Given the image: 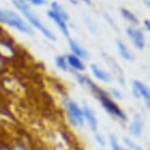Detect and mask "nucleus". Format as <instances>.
Here are the masks:
<instances>
[{
    "mask_svg": "<svg viewBox=\"0 0 150 150\" xmlns=\"http://www.w3.org/2000/svg\"><path fill=\"white\" fill-rule=\"evenodd\" d=\"M69 46L71 51H72V54L75 55L76 57L80 58L81 60H86V59H88L89 57L88 52L76 40L69 39Z\"/></svg>",
    "mask_w": 150,
    "mask_h": 150,
    "instance_id": "9",
    "label": "nucleus"
},
{
    "mask_svg": "<svg viewBox=\"0 0 150 150\" xmlns=\"http://www.w3.org/2000/svg\"><path fill=\"white\" fill-rule=\"evenodd\" d=\"M94 137H95V141L97 142L99 145L101 147L105 146L106 145V140H105V137H103L101 134H99V132H94Z\"/></svg>",
    "mask_w": 150,
    "mask_h": 150,
    "instance_id": "19",
    "label": "nucleus"
},
{
    "mask_svg": "<svg viewBox=\"0 0 150 150\" xmlns=\"http://www.w3.org/2000/svg\"><path fill=\"white\" fill-rule=\"evenodd\" d=\"M0 150H6V149H5V146L0 145Z\"/></svg>",
    "mask_w": 150,
    "mask_h": 150,
    "instance_id": "27",
    "label": "nucleus"
},
{
    "mask_svg": "<svg viewBox=\"0 0 150 150\" xmlns=\"http://www.w3.org/2000/svg\"><path fill=\"white\" fill-rule=\"evenodd\" d=\"M143 121L141 119L140 116H134L132 121L129 124V131L131 132L132 135H134V137H139L143 132Z\"/></svg>",
    "mask_w": 150,
    "mask_h": 150,
    "instance_id": "10",
    "label": "nucleus"
},
{
    "mask_svg": "<svg viewBox=\"0 0 150 150\" xmlns=\"http://www.w3.org/2000/svg\"><path fill=\"white\" fill-rule=\"evenodd\" d=\"M4 32V30L3 29H2V28L1 27H0V33H3Z\"/></svg>",
    "mask_w": 150,
    "mask_h": 150,
    "instance_id": "28",
    "label": "nucleus"
},
{
    "mask_svg": "<svg viewBox=\"0 0 150 150\" xmlns=\"http://www.w3.org/2000/svg\"><path fill=\"white\" fill-rule=\"evenodd\" d=\"M81 108H83V112L84 122H86L89 129H91V132L94 134V132H97V129H98V119L96 117L94 111H93L89 106H86V105L81 107Z\"/></svg>",
    "mask_w": 150,
    "mask_h": 150,
    "instance_id": "8",
    "label": "nucleus"
},
{
    "mask_svg": "<svg viewBox=\"0 0 150 150\" xmlns=\"http://www.w3.org/2000/svg\"><path fill=\"white\" fill-rule=\"evenodd\" d=\"M92 92L94 93L96 97L98 98L101 106H102L112 117H115L124 122H126L128 120V117H127L126 113L121 109V107H119L118 104L116 103L104 90H102L100 87L97 86L96 89L93 90Z\"/></svg>",
    "mask_w": 150,
    "mask_h": 150,
    "instance_id": "2",
    "label": "nucleus"
},
{
    "mask_svg": "<svg viewBox=\"0 0 150 150\" xmlns=\"http://www.w3.org/2000/svg\"><path fill=\"white\" fill-rule=\"evenodd\" d=\"M144 3L146 4V6H147V7H149L150 3H149V1H148V0H144Z\"/></svg>",
    "mask_w": 150,
    "mask_h": 150,
    "instance_id": "26",
    "label": "nucleus"
},
{
    "mask_svg": "<svg viewBox=\"0 0 150 150\" xmlns=\"http://www.w3.org/2000/svg\"><path fill=\"white\" fill-rule=\"evenodd\" d=\"M110 94L113 96V98L118 99V100H123L124 99V94L122 93L121 90L117 88H112L111 91H110Z\"/></svg>",
    "mask_w": 150,
    "mask_h": 150,
    "instance_id": "20",
    "label": "nucleus"
},
{
    "mask_svg": "<svg viewBox=\"0 0 150 150\" xmlns=\"http://www.w3.org/2000/svg\"><path fill=\"white\" fill-rule=\"evenodd\" d=\"M109 142H110V145H111L112 150H123L122 146L120 145V143H119L118 138L116 137L115 134H110Z\"/></svg>",
    "mask_w": 150,
    "mask_h": 150,
    "instance_id": "18",
    "label": "nucleus"
},
{
    "mask_svg": "<svg viewBox=\"0 0 150 150\" xmlns=\"http://www.w3.org/2000/svg\"><path fill=\"white\" fill-rule=\"evenodd\" d=\"M143 25H144V27H145V30L149 32V30H150V25H149V21H148V20H145L144 23H143Z\"/></svg>",
    "mask_w": 150,
    "mask_h": 150,
    "instance_id": "23",
    "label": "nucleus"
},
{
    "mask_svg": "<svg viewBox=\"0 0 150 150\" xmlns=\"http://www.w3.org/2000/svg\"><path fill=\"white\" fill-rule=\"evenodd\" d=\"M55 64H56V67H57L58 69H60L61 71H63V72H67V71L70 70L69 66H68L67 60H66V56H64V55L56 56Z\"/></svg>",
    "mask_w": 150,
    "mask_h": 150,
    "instance_id": "16",
    "label": "nucleus"
},
{
    "mask_svg": "<svg viewBox=\"0 0 150 150\" xmlns=\"http://www.w3.org/2000/svg\"><path fill=\"white\" fill-rule=\"evenodd\" d=\"M117 47H118L120 55L125 59V60L132 61V59H134V56H132V52L129 51V49L128 48V46H127V44L125 43L124 41H122L121 39H118L117 40Z\"/></svg>",
    "mask_w": 150,
    "mask_h": 150,
    "instance_id": "14",
    "label": "nucleus"
},
{
    "mask_svg": "<svg viewBox=\"0 0 150 150\" xmlns=\"http://www.w3.org/2000/svg\"><path fill=\"white\" fill-rule=\"evenodd\" d=\"M0 23L6 24L8 26L15 28L16 30L26 33V35H33V30L30 25L20 17L18 14L13 11L0 9Z\"/></svg>",
    "mask_w": 150,
    "mask_h": 150,
    "instance_id": "3",
    "label": "nucleus"
},
{
    "mask_svg": "<svg viewBox=\"0 0 150 150\" xmlns=\"http://www.w3.org/2000/svg\"><path fill=\"white\" fill-rule=\"evenodd\" d=\"M127 33H128L129 39L132 40L134 46L137 49L142 50L145 47V38H144L143 33L141 32L139 29H137L134 27H128L126 30Z\"/></svg>",
    "mask_w": 150,
    "mask_h": 150,
    "instance_id": "7",
    "label": "nucleus"
},
{
    "mask_svg": "<svg viewBox=\"0 0 150 150\" xmlns=\"http://www.w3.org/2000/svg\"><path fill=\"white\" fill-rule=\"evenodd\" d=\"M69 1L71 2V3H73V4H77L78 3V1H77V0H69Z\"/></svg>",
    "mask_w": 150,
    "mask_h": 150,
    "instance_id": "25",
    "label": "nucleus"
},
{
    "mask_svg": "<svg viewBox=\"0 0 150 150\" xmlns=\"http://www.w3.org/2000/svg\"><path fill=\"white\" fill-rule=\"evenodd\" d=\"M121 13L122 15L127 21H129V23H132V25H138L139 22H138V19L137 18V16L134 15V13H132L131 11H129L128 9H125V8H122L121 9Z\"/></svg>",
    "mask_w": 150,
    "mask_h": 150,
    "instance_id": "17",
    "label": "nucleus"
},
{
    "mask_svg": "<svg viewBox=\"0 0 150 150\" xmlns=\"http://www.w3.org/2000/svg\"><path fill=\"white\" fill-rule=\"evenodd\" d=\"M81 1H83L84 3H86V4H88V5L91 4V1H90V0H81Z\"/></svg>",
    "mask_w": 150,
    "mask_h": 150,
    "instance_id": "24",
    "label": "nucleus"
},
{
    "mask_svg": "<svg viewBox=\"0 0 150 150\" xmlns=\"http://www.w3.org/2000/svg\"><path fill=\"white\" fill-rule=\"evenodd\" d=\"M13 4L15 5V7L17 9L21 11L23 15L26 17V19L35 28V29L40 30L48 39L53 40V41L56 40L55 35L42 24V22L39 20L38 17L33 13V11L32 9H30V5L27 3L26 0H13Z\"/></svg>",
    "mask_w": 150,
    "mask_h": 150,
    "instance_id": "1",
    "label": "nucleus"
},
{
    "mask_svg": "<svg viewBox=\"0 0 150 150\" xmlns=\"http://www.w3.org/2000/svg\"><path fill=\"white\" fill-rule=\"evenodd\" d=\"M47 16L49 17L50 19L53 20V22H54L55 24L58 26L59 29H60L61 33H63L66 38H69L70 33H69V29H68V27H67L66 22H65L60 16H58L57 14H56L54 11H52V10H48L47 11Z\"/></svg>",
    "mask_w": 150,
    "mask_h": 150,
    "instance_id": "11",
    "label": "nucleus"
},
{
    "mask_svg": "<svg viewBox=\"0 0 150 150\" xmlns=\"http://www.w3.org/2000/svg\"><path fill=\"white\" fill-rule=\"evenodd\" d=\"M19 56V50L13 39L9 35H4V32L0 33V59L7 64L16 61Z\"/></svg>",
    "mask_w": 150,
    "mask_h": 150,
    "instance_id": "4",
    "label": "nucleus"
},
{
    "mask_svg": "<svg viewBox=\"0 0 150 150\" xmlns=\"http://www.w3.org/2000/svg\"><path fill=\"white\" fill-rule=\"evenodd\" d=\"M30 3H32L35 6H41V5L46 4V0H27Z\"/></svg>",
    "mask_w": 150,
    "mask_h": 150,
    "instance_id": "21",
    "label": "nucleus"
},
{
    "mask_svg": "<svg viewBox=\"0 0 150 150\" xmlns=\"http://www.w3.org/2000/svg\"><path fill=\"white\" fill-rule=\"evenodd\" d=\"M66 60H67L68 66H69V68L73 71V72L81 73L86 69V66H84L83 60H81L80 58L76 57L75 55L68 54L66 56Z\"/></svg>",
    "mask_w": 150,
    "mask_h": 150,
    "instance_id": "12",
    "label": "nucleus"
},
{
    "mask_svg": "<svg viewBox=\"0 0 150 150\" xmlns=\"http://www.w3.org/2000/svg\"><path fill=\"white\" fill-rule=\"evenodd\" d=\"M90 70H91L93 76H94L97 80L102 81V83H110V81H112V76L110 75L109 73H107L106 71L102 70L100 67L97 66L96 64L90 65Z\"/></svg>",
    "mask_w": 150,
    "mask_h": 150,
    "instance_id": "13",
    "label": "nucleus"
},
{
    "mask_svg": "<svg viewBox=\"0 0 150 150\" xmlns=\"http://www.w3.org/2000/svg\"><path fill=\"white\" fill-rule=\"evenodd\" d=\"M132 95L134 96V98L139 99L143 98V100L145 101L147 104V107L149 108V103H150V91L149 88L147 87L145 83H143L140 81H134L132 83Z\"/></svg>",
    "mask_w": 150,
    "mask_h": 150,
    "instance_id": "6",
    "label": "nucleus"
},
{
    "mask_svg": "<svg viewBox=\"0 0 150 150\" xmlns=\"http://www.w3.org/2000/svg\"><path fill=\"white\" fill-rule=\"evenodd\" d=\"M6 72V63H4L3 61L0 59V76H3V74Z\"/></svg>",
    "mask_w": 150,
    "mask_h": 150,
    "instance_id": "22",
    "label": "nucleus"
},
{
    "mask_svg": "<svg viewBox=\"0 0 150 150\" xmlns=\"http://www.w3.org/2000/svg\"><path fill=\"white\" fill-rule=\"evenodd\" d=\"M65 110H66L67 118L70 124L75 128H83L86 122L83 118V108L72 99L67 98L64 102Z\"/></svg>",
    "mask_w": 150,
    "mask_h": 150,
    "instance_id": "5",
    "label": "nucleus"
},
{
    "mask_svg": "<svg viewBox=\"0 0 150 150\" xmlns=\"http://www.w3.org/2000/svg\"><path fill=\"white\" fill-rule=\"evenodd\" d=\"M123 150H129V149H123Z\"/></svg>",
    "mask_w": 150,
    "mask_h": 150,
    "instance_id": "29",
    "label": "nucleus"
},
{
    "mask_svg": "<svg viewBox=\"0 0 150 150\" xmlns=\"http://www.w3.org/2000/svg\"><path fill=\"white\" fill-rule=\"evenodd\" d=\"M51 10L54 11V12L57 14L58 16H60L65 22H67L68 20L70 19V17H69V15H68V13L64 10V8L62 7L61 5L58 3V2H56V1L52 2V3H51Z\"/></svg>",
    "mask_w": 150,
    "mask_h": 150,
    "instance_id": "15",
    "label": "nucleus"
}]
</instances>
